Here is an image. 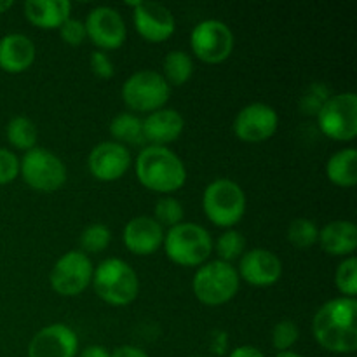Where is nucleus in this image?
<instances>
[{"mask_svg":"<svg viewBox=\"0 0 357 357\" xmlns=\"http://www.w3.org/2000/svg\"><path fill=\"white\" fill-rule=\"evenodd\" d=\"M357 300L338 296L317 309L312 335L317 344L333 354H352L357 349Z\"/></svg>","mask_w":357,"mask_h":357,"instance_id":"1","label":"nucleus"},{"mask_svg":"<svg viewBox=\"0 0 357 357\" xmlns=\"http://www.w3.org/2000/svg\"><path fill=\"white\" fill-rule=\"evenodd\" d=\"M135 169L139 183L159 194H173L187 181L183 160L167 146H145L136 157Z\"/></svg>","mask_w":357,"mask_h":357,"instance_id":"2","label":"nucleus"},{"mask_svg":"<svg viewBox=\"0 0 357 357\" xmlns=\"http://www.w3.org/2000/svg\"><path fill=\"white\" fill-rule=\"evenodd\" d=\"M94 291L103 302L115 307L132 303L139 291V279L135 268L121 258H107L93 272Z\"/></svg>","mask_w":357,"mask_h":357,"instance_id":"3","label":"nucleus"},{"mask_svg":"<svg viewBox=\"0 0 357 357\" xmlns=\"http://www.w3.org/2000/svg\"><path fill=\"white\" fill-rule=\"evenodd\" d=\"M164 251L180 267H201L213 251L211 234L202 225L181 222L164 234Z\"/></svg>","mask_w":357,"mask_h":357,"instance_id":"4","label":"nucleus"},{"mask_svg":"<svg viewBox=\"0 0 357 357\" xmlns=\"http://www.w3.org/2000/svg\"><path fill=\"white\" fill-rule=\"evenodd\" d=\"M202 211L213 225L232 229L246 213V194L237 181L218 178L202 194Z\"/></svg>","mask_w":357,"mask_h":357,"instance_id":"5","label":"nucleus"},{"mask_svg":"<svg viewBox=\"0 0 357 357\" xmlns=\"http://www.w3.org/2000/svg\"><path fill=\"white\" fill-rule=\"evenodd\" d=\"M241 279L232 264L213 260L202 264L192 279V289L204 305L218 307L230 302L239 291Z\"/></svg>","mask_w":357,"mask_h":357,"instance_id":"6","label":"nucleus"},{"mask_svg":"<svg viewBox=\"0 0 357 357\" xmlns=\"http://www.w3.org/2000/svg\"><path fill=\"white\" fill-rule=\"evenodd\" d=\"M122 100L126 107L132 112L160 110L171 96V87L155 70H138L126 79L122 84Z\"/></svg>","mask_w":357,"mask_h":357,"instance_id":"7","label":"nucleus"},{"mask_svg":"<svg viewBox=\"0 0 357 357\" xmlns=\"http://www.w3.org/2000/svg\"><path fill=\"white\" fill-rule=\"evenodd\" d=\"M317 126L326 138L352 142L357 135V96L352 91L333 94L317 112Z\"/></svg>","mask_w":357,"mask_h":357,"instance_id":"8","label":"nucleus"},{"mask_svg":"<svg viewBox=\"0 0 357 357\" xmlns=\"http://www.w3.org/2000/svg\"><path fill=\"white\" fill-rule=\"evenodd\" d=\"M20 174L33 190L54 192L65 185L66 166L54 152L35 146L20 159Z\"/></svg>","mask_w":357,"mask_h":357,"instance_id":"9","label":"nucleus"},{"mask_svg":"<svg viewBox=\"0 0 357 357\" xmlns=\"http://www.w3.org/2000/svg\"><path fill=\"white\" fill-rule=\"evenodd\" d=\"M236 45L232 30L220 20H204L194 26L190 33L192 52L201 61L216 65L230 58Z\"/></svg>","mask_w":357,"mask_h":357,"instance_id":"10","label":"nucleus"},{"mask_svg":"<svg viewBox=\"0 0 357 357\" xmlns=\"http://www.w3.org/2000/svg\"><path fill=\"white\" fill-rule=\"evenodd\" d=\"M93 261L89 255L72 250L61 255L52 267L49 282L51 288L61 296H77L87 289L93 281Z\"/></svg>","mask_w":357,"mask_h":357,"instance_id":"11","label":"nucleus"},{"mask_svg":"<svg viewBox=\"0 0 357 357\" xmlns=\"http://www.w3.org/2000/svg\"><path fill=\"white\" fill-rule=\"evenodd\" d=\"M84 26H86L87 38L103 52L119 49L128 37L124 20L119 10L110 6H98L89 10Z\"/></svg>","mask_w":357,"mask_h":357,"instance_id":"12","label":"nucleus"},{"mask_svg":"<svg viewBox=\"0 0 357 357\" xmlns=\"http://www.w3.org/2000/svg\"><path fill=\"white\" fill-rule=\"evenodd\" d=\"M234 132L246 143H261L271 139L279 128V115L267 103H250L241 108L234 119Z\"/></svg>","mask_w":357,"mask_h":357,"instance_id":"13","label":"nucleus"},{"mask_svg":"<svg viewBox=\"0 0 357 357\" xmlns=\"http://www.w3.org/2000/svg\"><path fill=\"white\" fill-rule=\"evenodd\" d=\"M131 6L135 7L132 23L145 40L157 44L171 38L176 30V21L166 6L159 2H135Z\"/></svg>","mask_w":357,"mask_h":357,"instance_id":"14","label":"nucleus"},{"mask_svg":"<svg viewBox=\"0 0 357 357\" xmlns=\"http://www.w3.org/2000/svg\"><path fill=\"white\" fill-rule=\"evenodd\" d=\"M79 337L70 326L49 324L33 335L28 345V357H77Z\"/></svg>","mask_w":357,"mask_h":357,"instance_id":"15","label":"nucleus"},{"mask_svg":"<svg viewBox=\"0 0 357 357\" xmlns=\"http://www.w3.org/2000/svg\"><path fill=\"white\" fill-rule=\"evenodd\" d=\"M132 157L128 146L117 142L98 143L87 157L91 174L100 181H115L131 167Z\"/></svg>","mask_w":357,"mask_h":357,"instance_id":"16","label":"nucleus"},{"mask_svg":"<svg viewBox=\"0 0 357 357\" xmlns=\"http://www.w3.org/2000/svg\"><path fill=\"white\" fill-rule=\"evenodd\" d=\"M239 279L257 288H267L275 284L282 275V264L278 255L265 248L244 251L237 268Z\"/></svg>","mask_w":357,"mask_h":357,"instance_id":"17","label":"nucleus"},{"mask_svg":"<svg viewBox=\"0 0 357 357\" xmlns=\"http://www.w3.org/2000/svg\"><path fill=\"white\" fill-rule=\"evenodd\" d=\"M164 229L152 218V216H135L129 220L124 227V239L126 248L132 255L138 257H146L153 255L160 250L164 243Z\"/></svg>","mask_w":357,"mask_h":357,"instance_id":"18","label":"nucleus"},{"mask_svg":"<svg viewBox=\"0 0 357 357\" xmlns=\"http://www.w3.org/2000/svg\"><path fill=\"white\" fill-rule=\"evenodd\" d=\"M142 126L145 142L155 146H166L180 138L185 121L180 112L174 108H160L146 115L142 121Z\"/></svg>","mask_w":357,"mask_h":357,"instance_id":"19","label":"nucleus"},{"mask_svg":"<svg viewBox=\"0 0 357 357\" xmlns=\"http://www.w3.org/2000/svg\"><path fill=\"white\" fill-rule=\"evenodd\" d=\"M37 56L33 40L23 33H7L0 38V68L21 73L30 68Z\"/></svg>","mask_w":357,"mask_h":357,"instance_id":"20","label":"nucleus"},{"mask_svg":"<svg viewBox=\"0 0 357 357\" xmlns=\"http://www.w3.org/2000/svg\"><path fill=\"white\" fill-rule=\"evenodd\" d=\"M317 243L331 257H352L357 248V227L351 220H333L319 230Z\"/></svg>","mask_w":357,"mask_h":357,"instance_id":"21","label":"nucleus"},{"mask_svg":"<svg viewBox=\"0 0 357 357\" xmlns=\"http://www.w3.org/2000/svg\"><path fill=\"white\" fill-rule=\"evenodd\" d=\"M24 16L35 26L42 30L59 28L72 14V3L68 0H28L23 6Z\"/></svg>","mask_w":357,"mask_h":357,"instance_id":"22","label":"nucleus"},{"mask_svg":"<svg viewBox=\"0 0 357 357\" xmlns=\"http://www.w3.org/2000/svg\"><path fill=\"white\" fill-rule=\"evenodd\" d=\"M326 176L333 185L342 188L356 187L357 183V150L354 146L338 150L328 159Z\"/></svg>","mask_w":357,"mask_h":357,"instance_id":"23","label":"nucleus"},{"mask_svg":"<svg viewBox=\"0 0 357 357\" xmlns=\"http://www.w3.org/2000/svg\"><path fill=\"white\" fill-rule=\"evenodd\" d=\"M192 73H194V61L187 51L174 49V51L167 52L162 63V77L169 84V87H180L187 84Z\"/></svg>","mask_w":357,"mask_h":357,"instance_id":"24","label":"nucleus"},{"mask_svg":"<svg viewBox=\"0 0 357 357\" xmlns=\"http://www.w3.org/2000/svg\"><path fill=\"white\" fill-rule=\"evenodd\" d=\"M110 135L114 136V142L121 145H142L145 143L143 138L142 119L129 112L117 114L110 122Z\"/></svg>","mask_w":357,"mask_h":357,"instance_id":"25","label":"nucleus"},{"mask_svg":"<svg viewBox=\"0 0 357 357\" xmlns=\"http://www.w3.org/2000/svg\"><path fill=\"white\" fill-rule=\"evenodd\" d=\"M6 136L7 142L17 150H23V152H28V150L35 149L37 146L38 139V131L37 126L31 119L24 117V115H16L9 121L6 128Z\"/></svg>","mask_w":357,"mask_h":357,"instance_id":"26","label":"nucleus"},{"mask_svg":"<svg viewBox=\"0 0 357 357\" xmlns=\"http://www.w3.org/2000/svg\"><path fill=\"white\" fill-rule=\"evenodd\" d=\"M82 253L96 255L107 250L112 243V232L103 223H91L82 230L79 237Z\"/></svg>","mask_w":357,"mask_h":357,"instance_id":"27","label":"nucleus"},{"mask_svg":"<svg viewBox=\"0 0 357 357\" xmlns=\"http://www.w3.org/2000/svg\"><path fill=\"white\" fill-rule=\"evenodd\" d=\"M288 241L298 250H307L314 246L319 237V229L316 223L309 218H295L288 227Z\"/></svg>","mask_w":357,"mask_h":357,"instance_id":"28","label":"nucleus"},{"mask_svg":"<svg viewBox=\"0 0 357 357\" xmlns=\"http://www.w3.org/2000/svg\"><path fill=\"white\" fill-rule=\"evenodd\" d=\"M244 248H246V239L243 234L236 229H229L218 237L215 244V250L218 253V260L232 264L234 260L241 258L244 255Z\"/></svg>","mask_w":357,"mask_h":357,"instance_id":"29","label":"nucleus"},{"mask_svg":"<svg viewBox=\"0 0 357 357\" xmlns=\"http://www.w3.org/2000/svg\"><path fill=\"white\" fill-rule=\"evenodd\" d=\"M153 220L159 223L160 227H174L178 223L183 222V204L178 201L176 197H171V195H166V197H160L159 201L155 202V209H153Z\"/></svg>","mask_w":357,"mask_h":357,"instance_id":"30","label":"nucleus"},{"mask_svg":"<svg viewBox=\"0 0 357 357\" xmlns=\"http://www.w3.org/2000/svg\"><path fill=\"white\" fill-rule=\"evenodd\" d=\"M335 284H337L338 291L342 293V296H347V298H356L357 295V258L347 257L342 260V264L338 265L337 272H335Z\"/></svg>","mask_w":357,"mask_h":357,"instance_id":"31","label":"nucleus"},{"mask_svg":"<svg viewBox=\"0 0 357 357\" xmlns=\"http://www.w3.org/2000/svg\"><path fill=\"white\" fill-rule=\"evenodd\" d=\"M300 331L293 321L282 319L272 330V345L278 352H286L291 351L293 345L298 342Z\"/></svg>","mask_w":357,"mask_h":357,"instance_id":"32","label":"nucleus"},{"mask_svg":"<svg viewBox=\"0 0 357 357\" xmlns=\"http://www.w3.org/2000/svg\"><path fill=\"white\" fill-rule=\"evenodd\" d=\"M20 176V159L9 149L0 146V185L13 183Z\"/></svg>","mask_w":357,"mask_h":357,"instance_id":"33","label":"nucleus"},{"mask_svg":"<svg viewBox=\"0 0 357 357\" xmlns=\"http://www.w3.org/2000/svg\"><path fill=\"white\" fill-rule=\"evenodd\" d=\"M58 30L61 40L65 42V44L73 45V47H75V45H80L87 38L84 21L75 20V17H68Z\"/></svg>","mask_w":357,"mask_h":357,"instance_id":"34","label":"nucleus"},{"mask_svg":"<svg viewBox=\"0 0 357 357\" xmlns=\"http://www.w3.org/2000/svg\"><path fill=\"white\" fill-rule=\"evenodd\" d=\"M89 66L93 73L100 79H112L115 73V66L110 56L103 51H94L89 58Z\"/></svg>","mask_w":357,"mask_h":357,"instance_id":"35","label":"nucleus"},{"mask_svg":"<svg viewBox=\"0 0 357 357\" xmlns=\"http://www.w3.org/2000/svg\"><path fill=\"white\" fill-rule=\"evenodd\" d=\"M209 349L216 356L227 354V349H229V335L222 330L213 331L211 338H209Z\"/></svg>","mask_w":357,"mask_h":357,"instance_id":"36","label":"nucleus"},{"mask_svg":"<svg viewBox=\"0 0 357 357\" xmlns=\"http://www.w3.org/2000/svg\"><path fill=\"white\" fill-rule=\"evenodd\" d=\"M110 357H149V354L135 345H121L112 352Z\"/></svg>","mask_w":357,"mask_h":357,"instance_id":"37","label":"nucleus"},{"mask_svg":"<svg viewBox=\"0 0 357 357\" xmlns=\"http://www.w3.org/2000/svg\"><path fill=\"white\" fill-rule=\"evenodd\" d=\"M227 357H265L264 352H260V349L251 347V345H241L236 347Z\"/></svg>","mask_w":357,"mask_h":357,"instance_id":"38","label":"nucleus"},{"mask_svg":"<svg viewBox=\"0 0 357 357\" xmlns=\"http://www.w3.org/2000/svg\"><path fill=\"white\" fill-rule=\"evenodd\" d=\"M79 357H110V352L103 345H89L80 352Z\"/></svg>","mask_w":357,"mask_h":357,"instance_id":"39","label":"nucleus"},{"mask_svg":"<svg viewBox=\"0 0 357 357\" xmlns=\"http://www.w3.org/2000/svg\"><path fill=\"white\" fill-rule=\"evenodd\" d=\"M13 7V0H0V14H3L6 10H9Z\"/></svg>","mask_w":357,"mask_h":357,"instance_id":"40","label":"nucleus"},{"mask_svg":"<svg viewBox=\"0 0 357 357\" xmlns=\"http://www.w3.org/2000/svg\"><path fill=\"white\" fill-rule=\"evenodd\" d=\"M275 357H303V356L296 354V352H293V351H286V352H278Z\"/></svg>","mask_w":357,"mask_h":357,"instance_id":"41","label":"nucleus"}]
</instances>
